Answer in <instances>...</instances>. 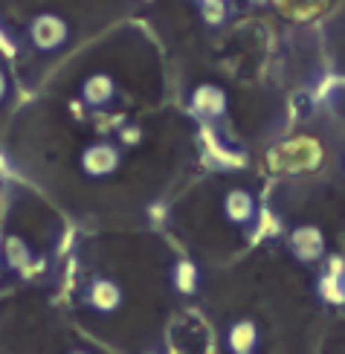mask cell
<instances>
[{"label": "cell", "instance_id": "cell-1", "mask_svg": "<svg viewBox=\"0 0 345 354\" xmlns=\"http://www.w3.org/2000/svg\"><path fill=\"white\" fill-rule=\"evenodd\" d=\"M270 160L276 163L273 169H313L319 163V145L313 140H293L276 149Z\"/></svg>", "mask_w": 345, "mask_h": 354}, {"label": "cell", "instance_id": "cell-2", "mask_svg": "<svg viewBox=\"0 0 345 354\" xmlns=\"http://www.w3.org/2000/svg\"><path fill=\"white\" fill-rule=\"evenodd\" d=\"M290 253L299 259V261H317L322 253H325V235L319 227L313 224H305V227H296L290 232Z\"/></svg>", "mask_w": 345, "mask_h": 354}, {"label": "cell", "instance_id": "cell-3", "mask_svg": "<svg viewBox=\"0 0 345 354\" xmlns=\"http://www.w3.org/2000/svg\"><path fill=\"white\" fill-rule=\"evenodd\" d=\"M192 111L206 116V120H218V116L227 113V93L218 84H201L192 93Z\"/></svg>", "mask_w": 345, "mask_h": 354}, {"label": "cell", "instance_id": "cell-4", "mask_svg": "<svg viewBox=\"0 0 345 354\" xmlns=\"http://www.w3.org/2000/svg\"><path fill=\"white\" fill-rule=\"evenodd\" d=\"M119 163V151L113 149L111 142H93L90 149L82 154V169L93 177H102V174H111Z\"/></svg>", "mask_w": 345, "mask_h": 354}, {"label": "cell", "instance_id": "cell-5", "mask_svg": "<svg viewBox=\"0 0 345 354\" xmlns=\"http://www.w3.org/2000/svg\"><path fill=\"white\" fill-rule=\"evenodd\" d=\"M67 38V24L55 15H41V18L32 24V41L41 50H53Z\"/></svg>", "mask_w": 345, "mask_h": 354}, {"label": "cell", "instance_id": "cell-6", "mask_svg": "<svg viewBox=\"0 0 345 354\" xmlns=\"http://www.w3.org/2000/svg\"><path fill=\"white\" fill-rule=\"evenodd\" d=\"M223 215H227L232 224H250L256 218V198L250 195L247 189H232L227 198H223Z\"/></svg>", "mask_w": 345, "mask_h": 354}, {"label": "cell", "instance_id": "cell-7", "mask_svg": "<svg viewBox=\"0 0 345 354\" xmlns=\"http://www.w3.org/2000/svg\"><path fill=\"white\" fill-rule=\"evenodd\" d=\"M227 346L232 354H252L259 346V328L252 319H238L227 331Z\"/></svg>", "mask_w": 345, "mask_h": 354}, {"label": "cell", "instance_id": "cell-8", "mask_svg": "<svg viewBox=\"0 0 345 354\" xmlns=\"http://www.w3.org/2000/svg\"><path fill=\"white\" fill-rule=\"evenodd\" d=\"M87 302L93 305L96 311H116L119 302H122V290H119V285L111 282V279H96V282L90 285Z\"/></svg>", "mask_w": 345, "mask_h": 354}, {"label": "cell", "instance_id": "cell-9", "mask_svg": "<svg viewBox=\"0 0 345 354\" xmlns=\"http://www.w3.org/2000/svg\"><path fill=\"white\" fill-rule=\"evenodd\" d=\"M82 99L90 102V105H104V102L113 99V82L104 76V73H96L82 84Z\"/></svg>", "mask_w": 345, "mask_h": 354}, {"label": "cell", "instance_id": "cell-10", "mask_svg": "<svg viewBox=\"0 0 345 354\" xmlns=\"http://www.w3.org/2000/svg\"><path fill=\"white\" fill-rule=\"evenodd\" d=\"M194 282H198V270H194V264L192 261H180L177 268H174V285L180 290L192 293L194 290Z\"/></svg>", "mask_w": 345, "mask_h": 354}, {"label": "cell", "instance_id": "cell-11", "mask_svg": "<svg viewBox=\"0 0 345 354\" xmlns=\"http://www.w3.org/2000/svg\"><path fill=\"white\" fill-rule=\"evenodd\" d=\"M319 293L328 299V302H342L345 299V288L339 285V279H334V276H322V282H319Z\"/></svg>", "mask_w": 345, "mask_h": 354}, {"label": "cell", "instance_id": "cell-12", "mask_svg": "<svg viewBox=\"0 0 345 354\" xmlns=\"http://www.w3.org/2000/svg\"><path fill=\"white\" fill-rule=\"evenodd\" d=\"M201 18H203L209 26H218L223 18H227V9H223V3H215V0H209V3L201 6Z\"/></svg>", "mask_w": 345, "mask_h": 354}, {"label": "cell", "instance_id": "cell-13", "mask_svg": "<svg viewBox=\"0 0 345 354\" xmlns=\"http://www.w3.org/2000/svg\"><path fill=\"white\" fill-rule=\"evenodd\" d=\"M24 256H26L24 241L21 239H9V264H12V268H15V264H21Z\"/></svg>", "mask_w": 345, "mask_h": 354}, {"label": "cell", "instance_id": "cell-14", "mask_svg": "<svg viewBox=\"0 0 345 354\" xmlns=\"http://www.w3.org/2000/svg\"><path fill=\"white\" fill-rule=\"evenodd\" d=\"M3 93H6V79H3V73H0V99H3Z\"/></svg>", "mask_w": 345, "mask_h": 354}]
</instances>
